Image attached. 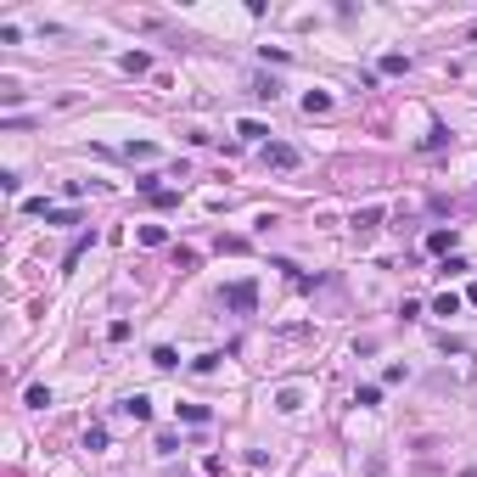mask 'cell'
Masks as SVG:
<instances>
[{"label": "cell", "mask_w": 477, "mask_h": 477, "mask_svg": "<svg viewBox=\"0 0 477 477\" xmlns=\"http://www.w3.org/2000/svg\"><path fill=\"white\" fill-rule=\"evenodd\" d=\"M84 449H107V427H90L84 432Z\"/></svg>", "instance_id": "26"}, {"label": "cell", "mask_w": 477, "mask_h": 477, "mask_svg": "<svg viewBox=\"0 0 477 477\" xmlns=\"http://www.w3.org/2000/svg\"><path fill=\"white\" fill-rule=\"evenodd\" d=\"M304 113H309V118H315V113H331V96H326V90H309V96H304Z\"/></svg>", "instance_id": "9"}, {"label": "cell", "mask_w": 477, "mask_h": 477, "mask_svg": "<svg viewBox=\"0 0 477 477\" xmlns=\"http://www.w3.org/2000/svg\"><path fill=\"white\" fill-rule=\"evenodd\" d=\"M146 202H152V208H174V202H180V185H163L158 197H146Z\"/></svg>", "instance_id": "17"}, {"label": "cell", "mask_w": 477, "mask_h": 477, "mask_svg": "<svg viewBox=\"0 0 477 477\" xmlns=\"http://www.w3.org/2000/svg\"><path fill=\"white\" fill-rule=\"evenodd\" d=\"M219 298H225V309H236V315H253V309H258V287H253V281H231Z\"/></svg>", "instance_id": "1"}, {"label": "cell", "mask_w": 477, "mask_h": 477, "mask_svg": "<svg viewBox=\"0 0 477 477\" xmlns=\"http://www.w3.org/2000/svg\"><path fill=\"white\" fill-rule=\"evenodd\" d=\"M253 96H258V101H275V96H281V84H275V79H253Z\"/></svg>", "instance_id": "18"}, {"label": "cell", "mask_w": 477, "mask_h": 477, "mask_svg": "<svg viewBox=\"0 0 477 477\" xmlns=\"http://www.w3.org/2000/svg\"><path fill=\"white\" fill-rule=\"evenodd\" d=\"M45 225H79V214H74V208H51V214H45Z\"/></svg>", "instance_id": "19"}, {"label": "cell", "mask_w": 477, "mask_h": 477, "mask_svg": "<svg viewBox=\"0 0 477 477\" xmlns=\"http://www.w3.org/2000/svg\"><path fill=\"white\" fill-rule=\"evenodd\" d=\"M180 421H191V427H202V421H208V404H180Z\"/></svg>", "instance_id": "16"}, {"label": "cell", "mask_w": 477, "mask_h": 477, "mask_svg": "<svg viewBox=\"0 0 477 477\" xmlns=\"http://www.w3.org/2000/svg\"><path fill=\"white\" fill-rule=\"evenodd\" d=\"M432 315H461V298H455V292H438V298H432Z\"/></svg>", "instance_id": "8"}, {"label": "cell", "mask_w": 477, "mask_h": 477, "mask_svg": "<svg viewBox=\"0 0 477 477\" xmlns=\"http://www.w3.org/2000/svg\"><path fill=\"white\" fill-rule=\"evenodd\" d=\"M365 477H388V461H382V455H371V461H365Z\"/></svg>", "instance_id": "27"}, {"label": "cell", "mask_w": 477, "mask_h": 477, "mask_svg": "<svg viewBox=\"0 0 477 477\" xmlns=\"http://www.w3.org/2000/svg\"><path fill=\"white\" fill-rule=\"evenodd\" d=\"M298 404H304V398H298V388H281V393H275V410H298Z\"/></svg>", "instance_id": "22"}, {"label": "cell", "mask_w": 477, "mask_h": 477, "mask_svg": "<svg viewBox=\"0 0 477 477\" xmlns=\"http://www.w3.org/2000/svg\"><path fill=\"white\" fill-rule=\"evenodd\" d=\"M146 68H152L146 51H124V74H146Z\"/></svg>", "instance_id": "12"}, {"label": "cell", "mask_w": 477, "mask_h": 477, "mask_svg": "<svg viewBox=\"0 0 477 477\" xmlns=\"http://www.w3.org/2000/svg\"><path fill=\"white\" fill-rule=\"evenodd\" d=\"M438 146H449V130H432V135L421 141V152H438Z\"/></svg>", "instance_id": "24"}, {"label": "cell", "mask_w": 477, "mask_h": 477, "mask_svg": "<svg viewBox=\"0 0 477 477\" xmlns=\"http://www.w3.org/2000/svg\"><path fill=\"white\" fill-rule=\"evenodd\" d=\"M236 135H241V141H264V146H270V124H258V118H241Z\"/></svg>", "instance_id": "4"}, {"label": "cell", "mask_w": 477, "mask_h": 477, "mask_svg": "<svg viewBox=\"0 0 477 477\" xmlns=\"http://www.w3.org/2000/svg\"><path fill=\"white\" fill-rule=\"evenodd\" d=\"M90 241H96V236H79L74 247H68V253H62V270H74V264H79L84 253H90Z\"/></svg>", "instance_id": "11"}, {"label": "cell", "mask_w": 477, "mask_h": 477, "mask_svg": "<svg viewBox=\"0 0 477 477\" xmlns=\"http://www.w3.org/2000/svg\"><path fill=\"white\" fill-rule=\"evenodd\" d=\"M152 365H158V371H174V365H180V354L163 343V348H152Z\"/></svg>", "instance_id": "13"}, {"label": "cell", "mask_w": 477, "mask_h": 477, "mask_svg": "<svg viewBox=\"0 0 477 477\" xmlns=\"http://www.w3.org/2000/svg\"><path fill=\"white\" fill-rule=\"evenodd\" d=\"M377 225H382V208H377V202H371V208H360V214H354V231H377Z\"/></svg>", "instance_id": "7"}, {"label": "cell", "mask_w": 477, "mask_h": 477, "mask_svg": "<svg viewBox=\"0 0 477 477\" xmlns=\"http://www.w3.org/2000/svg\"><path fill=\"white\" fill-rule=\"evenodd\" d=\"M124 158H130V163H152V158H158V146H152V141H130Z\"/></svg>", "instance_id": "6"}, {"label": "cell", "mask_w": 477, "mask_h": 477, "mask_svg": "<svg viewBox=\"0 0 477 477\" xmlns=\"http://www.w3.org/2000/svg\"><path fill=\"white\" fill-rule=\"evenodd\" d=\"M354 404H360V410H377V404H382V388H377V382H365V388L354 393Z\"/></svg>", "instance_id": "10"}, {"label": "cell", "mask_w": 477, "mask_h": 477, "mask_svg": "<svg viewBox=\"0 0 477 477\" xmlns=\"http://www.w3.org/2000/svg\"><path fill=\"white\" fill-rule=\"evenodd\" d=\"M214 365H219V354H197V360H191V371H197V377H208Z\"/></svg>", "instance_id": "25"}, {"label": "cell", "mask_w": 477, "mask_h": 477, "mask_svg": "<svg viewBox=\"0 0 477 477\" xmlns=\"http://www.w3.org/2000/svg\"><path fill=\"white\" fill-rule=\"evenodd\" d=\"M298 163H304V152L292 141H270L264 146V168H298Z\"/></svg>", "instance_id": "2"}, {"label": "cell", "mask_w": 477, "mask_h": 477, "mask_svg": "<svg viewBox=\"0 0 477 477\" xmlns=\"http://www.w3.org/2000/svg\"><path fill=\"white\" fill-rule=\"evenodd\" d=\"M23 404H28V410H45V404H51V388H40V382H34V388L23 393Z\"/></svg>", "instance_id": "14"}, {"label": "cell", "mask_w": 477, "mask_h": 477, "mask_svg": "<svg viewBox=\"0 0 477 477\" xmlns=\"http://www.w3.org/2000/svg\"><path fill=\"white\" fill-rule=\"evenodd\" d=\"M219 253H231V258H236V253H247V236H219Z\"/></svg>", "instance_id": "23"}, {"label": "cell", "mask_w": 477, "mask_h": 477, "mask_svg": "<svg viewBox=\"0 0 477 477\" xmlns=\"http://www.w3.org/2000/svg\"><path fill=\"white\" fill-rule=\"evenodd\" d=\"M141 241H146V247H163V241H168V231H163V225H141Z\"/></svg>", "instance_id": "20"}, {"label": "cell", "mask_w": 477, "mask_h": 477, "mask_svg": "<svg viewBox=\"0 0 477 477\" xmlns=\"http://www.w3.org/2000/svg\"><path fill=\"white\" fill-rule=\"evenodd\" d=\"M124 415H130V421H152V398H146V393H130V398H124Z\"/></svg>", "instance_id": "3"}, {"label": "cell", "mask_w": 477, "mask_h": 477, "mask_svg": "<svg viewBox=\"0 0 477 477\" xmlns=\"http://www.w3.org/2000/svg\"><path fill=\"white\" fill-rule=\"evenodd\" d=\"M449 247H455V225H449V231H444V225L427 231V253H449Z\"/></svg>", "instance_id": "5"}, {"label": "cell", "mask_w": 477, "mask_h": 477, "mask_svg": "<svg viewBox=\"0 0 477 477\" xmlns=\"http://www.w3.org/2000/svg\"><path fill=\"white\" fill-rule=\"evenodd\" d=\"M404 68H410V57H398V51H388V57H382V74H404Z\"/></svg>", "instance_id": "21"}, {"label": "cell", "mask_w": 477, "mask_h": 477, "mask_svg": "<svg viewBox=\"0 0 477 477\" xmlns=\"http://www.w3.org/2000/svg\"><path fill=\"white\" fill-rule=\"evenodd\" d=\"M174 270L191 275V270H197V253H191V247H174Z\"/></svg>", "instance_id": "15"}, {"label": "cell", "mask_w": 477, "mask_h": 477, "mask_svg": "<svg viewBox=\"0 0 477 477\" xmlns=\"http://www.w3.org/2000/svg\"><path fill=\"white\" fill-rule=\"evenodd\" d=\"M461 477H477V466H466V472H461Z\"/></svg>", "instance_id": "28"}]
</instances>
